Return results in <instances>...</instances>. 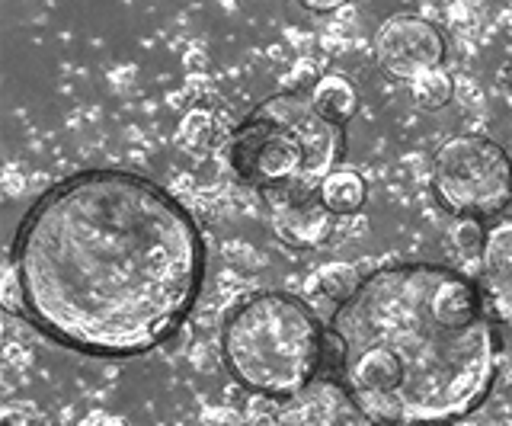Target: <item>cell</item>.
<instances>
[{
  "mask_svg": "<svg viewBox=\"0 0 512 426\" xmlns=\"http://www.w3.org/2000/svg\"><path fill=\"white\" fill-rule=\"evenodd\" d=\"M23 318L64 350L132 359L167 343L199 302L205 241L180 199L132 170L52 183L13 238Z\"/></svg>",
  "mask_w": 512,
  "mask_h": 426,
  "instance_id": "6da1fadb",
  "label": "cell"
},
{
  "mask_svg": "<svg viewBox=\"0 0 512 426\" xmlns=\"http://www.w3.org/2000/svg\"><path fill=\"white\" fill-rule=\"evenodd\" d=\"M500 359L480 282L439 263L372 270L327 324L324 369L375 426H458L487 404Z\"/></svg>",
  "mask_w": 512,
  "mask_h": 426,
  "instance_id": "7a4b0ae2",
  "label": "cell"
},
{
  "mask_svg": "<svg viewBox=\"0 0 512 426\" xmlns=\"http://www.w3.org/2000/svg\"><path fill=\"white\" fill-rule=\"evenodd\" d=\"M346 154V129L317 113L308 93L282 90L234 125L224 164L266 202L311 199Z\"/></svg>",
  "mask_w": 512,
  "mask_h": 426,
  "instance_id": "3957f363",
  "label": "cell"
},
{
  "mask_svg": "<svg viewBox=\"0 0 512 426\" xmlns=\"http://www.w3.org/2000/svg\"><path fill=\"white\" fill-rule=\"evenodd\" d=\"M327 330L298 295L266 289L228 314L221 359L240 385L269 401H292L324 369Z\"/></svg>",
  "mask_w": 512,
  "mask_h": 426,
  "instance_id": "277c9868",
  "label": "cell"
},
{
  "mask_svg": "<svg viewBox=\"0 0 512 426\" xmlns=\"http://www.w3.org/2000/svg\"><path fill=\"white\" fill-rule=\"evenodd\" d=\"M429 189L455 218L503 215L512 205V157L487 135H452L432 154Z\"/></svg>",
  "mask_w": 512,
  "mask_h": 426,
  "instance_id": "5b68a950",
  "label": "cell"
},
{
  "mask_svg": "<svg viewBox=\"0 0 512 426\" xmlns=\"http://www.w3.org/2000/svg\"><path fill=\"white\" fill-rule=\"evenodd\" d=\"M372 52L384 74L413 84L426 71L442 68L448 42L432 20L416 17V13H394L375 29Z\"/></svg>",
  "mask_w": 512,
  "mask_h": 426,
  "instance_id": "8992f818",
  "label": "cell"
},
{
  "mask_svg": "<svg viewBox=\"0 0 512 426\" xmlns=\"http://www.w3.org/2000/svg\"><path fill=\"white\" fill-rule=\"evenodd\" d=\"M272 231L285 247L295 250H317L333 238L336 215L327 209L320 196L292 199V202H269Z\"/></svg>",
  "mask_w": 512,
  "mask_h": 426,
  "instance_id": "52a82bcc",
  "label": "cell"
},
{
  "mask_svg": "<svg viewBox=\"0 0 512 426\" xmlns=\"http://www.w3.org/2000/svg\"><path fill=\"white\" fill-rule=\"evenodd\" d=\"M480 289L496 318L512 311V218L496 222L487 231L484 257H480Z\"/></svg>",
  "mask_w": 512,
  "mask_h": 426,
  "instance_id": "ba28073f",
  "label": "cell"
},
{
  "mask_svg": "<svg viewBox=\"0 0 512 426\" xmlns=\"http://www.w3.org/2000/svg\"><path fill=\"white\" fill-rule=\"evenodd\" d=\"M176 135H180V145L192 154H215V151L228 148L234 129L221 113H215V109L196 106L183 116L180 132Z\"/></svg>",
  "mask_w": 512,
  "mask_h": 426,
  "instance_id": "9c48e42d",
  "label": "cell"
},
{
  "mask_svg": "<svg viewBox=\"0 0 512 426\" xmlns=\"http://www.w3.org/2000/svg\"><path fill=\"white\" fill-rule=\"evenodd\" d=\"M311 103L327 122L346 129V122L359 113V90L343 74H324L311 90Z\"/></svg>",
  "mask_w": 512,
  "mask_h": 426,
  "instance_id": "30bf717a",
  "label": "cell"
},
{
  "mask_svg": "<svg viewBox=\"0 0 512 426\" xmlns=\"http://www.w3.org/2000/svg\"><path fill=\"white\" fill-rule=\"evenodd\" d=\"M317 196L333 215H356L365 205V199H368V186H365V180L359 177L356 170L340 167L324 180V186H320Z\"/></svg>",
  "mask_w": 512,
  "mask_h": 426,
  "instance_id": "8fae6325",
  "label": "cell"
},
{
  "mask_svg": "<svg viewBox=\"0 0 512 426\" xmlns=\"http://www.w3.org/2000/svg\"><path fill=\"white\" fill-rule=\"evenodd\" d=\"M362 279L365 276H359V270L352 263H327L311 276V292L317 298H327V302H333L336 308H340L359 292Z\"/></svg>",
  "mask_w": 512,
  "mask_h": 426,
  "instance_id": "7c38bea8",
  "label": "cell"
},
{
  "mask_svg": "<svg viewBox=\"0 0 512 426\" xmlns=\"http://www.w3.org/2000/svg\"><path fill=\"white\" fill-rule=\"evenodd\" d=\"M410 93H413V103L426 109V113H439L455 97V81L452 74L445 68H436V71H426L423 77H416L410 84Z\"/></svg>",
  "mask_w": 512,
  "mask_h": 426,
  "instance_id": "4fadbf2b",
  "label": "cell"
},
{
  "mask_svg": "<svg viewBox=\"0 0 512 426\" xmlns=\"http://www.w3.org/2000/svg\"><path fill=\"white\" fill-rule=\"evenodd\" d=\"M487 231L484 222H477V218H455L452 228H448V244H452L455 254H461L464 260L471 257H484V244H487Z\"/></svg>",
  "mask_w": 512,
  "mask_h": 426,
  "instance_id": "5bb4252c",
  "label": "cell"
},
{
  "mask_svg": "<svg viewBox=\"0 0 512 426\" xmlns=\"http://www.w3.org/2000/svg\"><path fill=\"white\" fill-rule=\"evenodd\" d=\"M506 77H509V90H512V58H509V68H506Z\"/></svg>",
  "mask_w": 512,
  "mask_h": 426,
  "instance_id": "9a60e30c",
  "label": "cell"
},
{
  "mask_svg": "<svg viewBox=\"0 0 512 426\" xmlns=\"http://www.w3.org/2000/svg\"><path fill=\"white\" fill-rule=\"evenodd\" d=\"M4 426H13V423H10V420H7V423H4Z\"/></svg>",
  "mask_w": 512,
  "mask_h": 426,
  "instance_id": "2e32d148",
  "label": "cell"
}]
</instances>
